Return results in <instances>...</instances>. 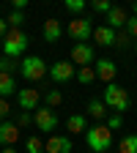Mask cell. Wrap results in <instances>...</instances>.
Returning a JSON list of instances; mask_svg holds the SVG:
<instances>
[{
	"label": "cell",
	"mask_w": 137,
	"mask_h": 153,
	"mask_svg": "<svg viewBox=\"0 0 137 153\" xmlns=\"http://www.w3.org/2000/svg\"><path fill=\"white\" fill-rule=\"evenodd\" d=\"M85 145L93 153H110V148H112V131L104 123H93L85 131Z\"/></svg>",
	"instance_id": "6da1fadb"
},
{
	"label": "cell",
	"mask_w": 137,
	"mask_h": 153,
	"mask_svg": "<svg viewBox=\"0 0 137 153\" xmlns=\"http://www.w3.org/2000/svg\"><path fill=\"white\" fill-rule=\"evenodd\" d=\"M102 101L107 104V109H115V112H126L129 107H132V99H129V93H126V88H121V85H115V82H110L107 88H104V96H102Z\"/></svg>",
	"instance_id": "7a4b0ae2"
},
{
	"label": "cell",
	"mask_w": 137,
	"mask_h": 153,
	"mask_svg": "<svg viewBox=\"0 0 137 153\" xmlns=\"http://www.w3.org/2000/svg\"><path fill=\"white\" fill-rule=\"evenodd\" d=\"M28 44H30V38H28L25 30H8V33L3 36V41H0V47H3V52H6V57H14V60H16L19 55H25Z\"/></svg>",
	"instance_id": "3957f363"
},
{
	"label": "cell",
	"mask_w": 137,
	"mask_h": 153,
	"mask_svg": "<svg viewBox=\"0 0 137 153\" xmlns=\"http://www.w3.org/2000/svg\"><path fill=\"white\" fill-rule=\"evenodd\" d=\"M19 71H22V76L25 79H30V82H38V79H44L47 76V71H49V66L41 60L38 55H28L22 63H19Z\"/></svg>",
	"instance_id": "277c9868"
},
{
	"label": "cell",
	"mask_w": 137,
	"mask_h": 153,
	"mask_svg": "<svg viewBox=\"0 0 137 153\" xmlns=\"http://www.w3.org/2000/svg\"><path fill=\"white\" fill-rule=\"evenodd\" d=\"M66 33H69V38H74L77 44H85L88 38H93L91 19L88 16H74L71 22H69V27H66Z\"/></svg>",
	"instance_id": "5b68a950"
},
{
	"label": "cell",
	"mask_w": 137,
	"mask_h": 153,
	"mask_svg": "<svg viewBox=\"0 0 137 153\" xmlns=\"http://www.w3.org/2000/svg\"><path fill=\"white\" fill-rule=\"evenodd\" d=\"M77 76V68L69 63V60H58V63H52L49 66V79L55 82V85H66V82H71Z\"/></svg>",
	"instance_id": "8992f818"
},
{
	"label": "cell",
	"mask_w": 137,
	"mask_h": 153,
	"mask_svg": "<svg viewBox=\"0 0 137 153\" xmlns=\"http://www.w3.org/2000/svg\"><path fill=\"white\" fill-rule=\"evenodd\" d=\"M33 123H36V128L38 131H55L58 128V115H55V109H49V107H38L36 112H33Z\"/></svg>",
	"instance_id": "52a82bcc"
},
{
	"label": "cell",
	"mask_w": 137,
	"mask_h": 153,
	"mask_svg": "<svg viewBox=\"0 0 137 153\" xmlns=\"http://www.w3.org/2000/svg\"><path fill=\"white\" fill-rule=\"evenodd\" d=\"M38 101H41V93H38L36 88H19L16 90V104H19V109L22 112H36L38 109Z\"/></svg>",
	"instance_id": "ba28073f"
},
{
	"label": "cell",
	"mask_w": 137,
	"mask_h": 153,
	"mask_svg": "<svg viewBox=\"0 0 137 153\" xmlns=\"http://www.w3.org/2000/svg\"><path fill=\"white\" fill-rule=\"evenodd\" d=\"M71 63L74 66H93L96 63V55H93V47L91 44H74L71 47Z\"/></svg>",
	"instance_id": "9c48e42d"
},
{
	"label": "cell",
	"mask_w": 137,
	"mask_h": 153,
	"mask_svg": "<svg viewBox=\"0 0 137 153\" xmlns=\"http://www.w3.org/2000/svg\"><path fill=\"white\" fill-rule=\"evenodd\" d=\"M44 153H71V137L66 134H49L44 142Z\"/></svg>",
	"instance_id": "30bf717a"
},
{
	"label": "cell",
	"mask_w": 137,
	"mask_h": 153,
	"mask_svg": "<svg viewBox=\"0 0 137 153\" xmlns=\"http://www.w3.org/2000/svg\"><path fill=\"white\" fill-rule=\"evenodd\" d=\"M19 140V126L11 123V120H3L0 123V145L3 148H14Z\"/></svg>",
	"instance_id": "8fae6325"
},
{
	"label": "cell",
	"mask_w": 137,
	"mask_h": 153,
	"mask_svg": "<svg viewBox=\"0 0 137 153\" xmlns=\"http://www.w3.org/2000/svg\"><path fill=\"white\" fill-rule=\"evenodd\" d=\"M96 66V76H99V79H104L107 85L110 82H115V74H118V66H115L110 57H102V60H96L93 63Z\"/></svg>",
	"instance_id": "7c38bea8"
},
{
	"label": "cell",
	"mask_w": 137,
	"mask_h": 153,
	"mask_svg": "<svg viewBox=\"0 0 137 153\" xmlns=\"http://www.w3.org/2000/svg\"><path fill=\"white\" fill-rule=\"evenodd\" d=\"M126 22H129V14H126V8H121V6H112V11L107 14V27H112L115 33L118 30H124L126 27Z\"/></svg>",
	"instance_id": "4fadbf2b"
},
{
	"label": "cell",
	"mask_w": 137,
	"mask_h": 153,
	"mask_svg": "<svg viewBox=\"0 0 137 153\" xmlns=\"http://www.w3.org/2000/svg\"><path fill=\"white\" fill-rule=\"evenodd\" d=\"M93 41L99 44V47H115V30L107 27V25L93 27Z\"/></svg>",
	"instance_id": "5bb4252c"
},
{
	"label": "cell",
	"mask_w": 137,
	"mask_h": 153,
	"mask_svg": "<svg viewBox=\"0 0 137 153\" xmlns=\"http://www.w3.org/2000/svg\"><path fill=\"white\" fill-rule=\"evenodd\" d=\"M63 36V27H61V19H55V16H49L47 22H44V41L47 44H55L58 38Z\"/></svg>",
	"instance_id": "9a60e30c"
},
{
	"label": "cell",
	"mask_w": 137,
	"mask_h": 153,
	"mask_svg": "<svg viewBox=\"0 0 137 153\" xmlns=\"http://www.w3.org/2000/svg\"><path fill=\"white\" fill-rule=\"evenodd\" d=\"M19 88L14 82V74H3L0 71V99H8V96H14Z\"/></svg>",
	"instance_id": "2e32d148"
},
{
	"label": "cell",
	"mask_w": 137,
	"mask_h": 153,
	"mask_svg": "<svg viewBox=\"0 0 137 153\" xmlns=\"http://www.w3.org/2000/svg\"><path fill=\"white\" fill-rule=\"evenodd\" d=\"M88 115L93 120H107V104L102 99H91L88 101Z\"/></svg>",
	"instance_id": "e0dca14e"
},
{
	"label": "cell",
	"mask_w": 137,
	"mask_h": 153,
	"mask_svg": "<svg viewBox=\"0 0 137 153\" xmlns=\"http://www.w3.org/2000/svg\"><path fill=\"white\" fill-rule=\"evenodd\" d=\"M66 126H69L71 134H85V131H88V120H85V115H71V118L66 120Z\"/></svg>",
	"instance_id": "ac0fdd59"
},
{
	"label": "cell",
	"mask_w": 137,
	"mask_h": 153,
	"mask_svg": "<svg viewBox=\"0 0 137 153\" xmlns=\"http://www.w3.org/2000/svg\"><path fill=\"white\" fill-rule=\"evenodd\" d=\"M61 101H63V93L58 90V88H49V90L44 93V107L55 109V107H61Z\"/></svg>",
	"instance_id": "d6986e66"
},
{
	"label": "cell",
	"mask_w": 137,
	"mask_h": 153,
	"mask_svg": "<svg viewBox=\"0 0 137 153\" xmlns=\"http://www.w3.org/2000/svg\"><path fill=\"white\" fill-rule=\"evenodd\" d=\"M118 153H137V134H126L118 142Z\"/></svg>",
	"instance_id": "ffe728a7"
},
{
	"label": "cell",
	"mask_w": 137,
	"mask_h": 153,
	"mask_svg": "<svg viewBox=\"0 0 137 153\" xmlns=\"http://www.w3.org/2000/svg\"><path fill=\"white\" fill-rule=\"evenodd\" d=\"M93 79H96V68H93V66H82V68H77V82L91 85Z\"/></svg>",
	"instance_id": "44dd1931"
},
{
	"label": "cell",
	"mask_w": 137,
	"mask_h": 153,
	"mask_svg": "<svg viewBox=\"0 0 137 153\" xmlns=\"http://www.w3.org/2000/svg\"><path fill=\"white\" fill-rule=\"evenodd\" d=\"M6 22H8V30H22L25 14H22V11H11V14L6 16Z\"/></svg>",
	"instance_id": "7402d4cb"
},
{
	"label": "cell",
	"mask_w": 137,
	"mask_h": 153,
	"mask_svg": "<svg viewBox=\"0 0 137 153\" xmlns=\"http://www.w3.org/2000/svg\"><path fill=\"white\" fill-rule=\"evenodd\" d=\"M25 150L28 153H44V142H41V137H28V142H25Z\"/></svg>",
	"instance_id": "603a6c76"
},
{
	"label": "cell",
	"mask_w": 137,
	"mask_h": 153,
	"mask_svg": "<svg viewBox=\"0 0 137 153\" xmlns=\"http://www.w3.org/2000/svg\"><path fill=\"white\" fill-rule=\"evenodd\" d=\"M63 8H66V11H71V14H82V11L88 8V3H85V0H66Z\"/></svg>",
	"instance_id": "cb8c5ba5"
},
{
	"label": "cell",
	"mask_w": 137,
	"mask_h": 153,
	"mask_svg": "<svg viewBox=\"0 0 137 153\" xmlns=\"http://www.w3.org/2000/svg\"><path fill=\"white\" fill-rule=\"evenodd\" d=\"M104 126H107L110 131H118V128L124 126V118H121L118 112H112V115H107V120H104Z\"/></svg>",
	"instance_id": "d4e9b609"
},
{
	"label": "cell",
	"mask_w": 137,
	"mask_h": 153,
	"mask_svg": "<svg viewBox=\"0 0 137 153\" xmlns=\"http://www.w3.org/2000/svg\"><path fill=\"white\" fill-rule=\"evenodd\" d=\"M19 68V63L14 60V57H0V71H3V74H14Z\"/></svg>",
	"instance_id": "484cf974"
},
{
	"label": "cell",
	"mask_w": 137,
	"mask_h": 153,
	"mask_svg": "<svg viewBox=\"0 0 137 153\" xmlns=\"http://www.w3.org/2000/svg\"><path fill=\"white\" fill-rule=\"evenodd\" d=\"M132 44V36L126 33V30H118V33H115V47H121V49H126Z\"/></svg>",
	"instance_id": "4316f807"
},
{
	"label": "cell",
	"mask_w": 137,
	"mask_h": 153,
	"mask_svg": "<svg viewBox=\"0 0 137 153\" xmlns=\"http://www.w3.org/2000/svg\"><path fill=\"white\" fill-rule=\"evenodd\" d=\"M93 11H99V14H110L112 11V3H110V0H93Z\"/></svg>",
	"instance_id": "83f0119b"
},
{
	"label": "cell",
	"mask_w": 137,
	"mask_h": 153,
	"mask_svg": "<svg viewBox=\"0 0 137 153\" xmlns=\"http://www.w3.org/2000/svg\"><path fill=\"white\" fill-rule=\"evenodd\" d=\"M132 38H134V41H137V16H129V22H126V27H124Z\"/></svg>",
	"instance_id": "f1b7e54d"
},
{
	"label": "cell",
	"mask_w": 137,
	"mask_h": 153,
	"mask_svg": "<svg viewBox=\"0 0 137 153\" xmlns=\"http://www.w3.org/2000/svg\"><path fill=\"white\" fill-rule=\"evenodd\" d=\"M8 115H11V104H8V99H0V123H3Z\"/></svg>",
	"instance_id": "f546056e"
},
{
	"label": "cell",
	"mask_w": 137,
	"mask_h": 153,
	"mask_svg": "<svg viewBox=\"0 0 137 153\" xmlns=\"http://www.w3.org/2000/svg\"><path fill=\"white\" fill-rule=\"evenodd\" d=\"M30 123H33V115H30V112H19L16 126H19V128H25V126H30Z\"/></svg>",
	"instance_id": "4dcf8cb0"
},
{
	"label": "cell",
	"mask_w": 137,
	"mask_h": 153,
	"mask_svg": "<svg viewBox=\"0 0 137 153\" xmlns=\"http://www.w3.org/2000/svg\"><path fill=\"white\" fill-rule=\"evenodd\" d=\"M6 33H8V22H6V19H0V41H3Z\"/></svg>",
	"instance_id": "1f68e13d"
},
{
	"label": "cell",
	"mask_w": 137,
	"mask_h": 153,
	"mask_svg": "<svg viewBox=\"0 0 137 153\" xmlns=\"http://www.w3.org/2000/svg\"><path fill=\"white\" fill-rule=\"evenodd\" d=\"M28 6V0H14V11H25Z\"/></svg>",
	"instance_id": "d6a6232c"
},
{
	"label": "cell",
	"mask_w": 137,
	"mask_h": 153,
	"mask_svg": "<svg viewBox=\"0 0 137 153\" xmlns=\"http://www.w3.org/2000/svg\"><path fill=\"white\" fill-rule=\"evenodd\" d=\"M0 153H16V148H3Z\"/></svg>",
	"instance_id": "836d02e7"
},
{
	"label": "cell",
	"mask_w": 137,
	"mask_h": 153,
	"mask_svg": "<svg viewBox=\"0 0 137 153\" xmlns=\"http://www.w3.org/2000/svg\"><path fill=\"white\" fill-rule=\"evenodd\" d=\"M132 11H134V16H137V0H134V6H132Z\"/></svg>",
	"instance_id": "e575fe53"
},
{
	"label": "cell",
	"mask_w": 137,
	"mask_h": 153,
	"mask_svg": "<svg viewBox=\"0 0 137 153\" xmlns=\"http://www.w3.org/2000/svg\"><path fill=\"white\" fill-rule=\"evenodd\" d=\"M134 49H137V44H134Z\"/></svg>",
	"instance_id": "d590c367"
}]
</instances>
